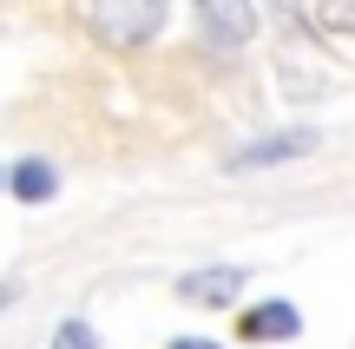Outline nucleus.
<instances>
[{
  "label": "nucleus",
  "instance_id": "f257e3e1",
  "mask_svg": "<svg viewBox=\"0 0 355 349\" xmlns=\"http://www.w3.org/2000/svg\"><path fill=\"white\" fill-rule=\"evenodd\" d=\"M165 0H86V26L105 40V46H145L165 26Z\"/></svg>",
  "mask_w": 355,
  "mask_h": 349
},
{
  "label": "nucleus",
  "instance_id": "f03ea898",
  "mask_svg": "<svg viewBox=\"0 0 355 349\" xmlns=\"http://www.w3.org/2000/svg\"><path fill=\"white\" fill-rule=\"evenodd\" d=\"M316 132L309 126H296V132H270V139H257V145H243V152H230V171H263V165H290V158H303V152H316Z\"/></svg>",
  "mask_w": 355,
  "mask_h": 349
},
{
  "label": "nucleus",
  "instance_id": "7ed1b4c3",
  "mask_svg": "<svg viewBox=\"0 0 355 349\" xmlns=\"http://www.w3.org/2000/svg\"><path fill=\"white\" fill-rule=\"evenodd\" d=\"M204 20V33L217 40V46H243V40L257 33V7L250 0H191Z\"/></svg>",
  "mask_w": 355,
  "mask_h": 349
},
{
  "label": "nucleus",
  "instance_id": "20e7f679",
  "mask_svg": "<svg viewBox=\"0 0 355 349\" xmlns=\"http://www.w3.org/2000/svg\"><path fill=\"white\" fill-rule=\"evenodd\" d=\"M178 297L198 303V310H224V303L243 297V271L237 264H211V271H191L184 284H178Z\"/></svg>",
  "mask_w": 355,
  "mask_h": 349
},
{
  "label": "nucleus",
  "instance_id": "39448f33",
  "mask_svg": "<svg viewBox=\"0 0 355 349\" xmlns=\"http://www.w3.org/2000/svg\"><path fill=\"white\" fill-rule=\"evenodd\" d=\"M296 330H303V316H296V303H257V310H243L237 316V337L243 343H290Z\"/></svg>",
  "mask_w": 355,
  "mask_h": 349
},
{
  "label": "nucleus",
  "instance_id": "423d86ee",
  "mask_svg": "<svg viewBox=\"0 0 355 349\" xmlns=\"http://www.w3.org/2000/svg\"><path fill=\"white\" fill-rule=\"evenodd\" d=\"M7 185H13V198H26V205H46V198L60 191V171H53L46 158H20V165L7 171Z\"/></svg>",
  "mask_w": 355,
  "mask_h": 349
},
{
  "label": "nucleus",
  "instance_id": "0eeeda50",
  "mask_svg": "<svg viewBox=\"0 0 355 349\" xmlns=\"http://www.w3.org/2000/svg\"><path fill=\"white\" fill-rule=\"evenodd\" d=\"M316 26H322L329 40H355V0H322Z\"/></svg>",
  "mask_w": 355,
  "mask_h": 349
},
{
  "label": "nucleus",
  "instance_id": "6e6552de",
  "mask_svg": "<svg viewBox=\"0 0 355 349\" xmlns=\"http://www.w3.org/2000/svg\"><path fill=\"white\" fill-rule=\"evenodd\" d=\"M53 349H99V330H92L86 316H66V323L53 330Z\"/></svg>",
  "mask_w": 355,
  "mask_h": 349
},
{
  "label": "nucleus",
  "instance_id": "1a4fd4ad",
  "mask_svg": "<svg viewBox=\"0 0 355 349\" xmlns=\"http://www.w3.org/2000/svg\"><path fill=\"white\" fill-rule=\"evenodd\" d=\"M270 7L283 13V26H296V33H303V7H296V0H270Z\"/></svg>",
  "mask_w": 355,
  "mask_h": 349
},
{
  "label": "nucleus",
  "instance_id": "9d476101",
  "mask_svg": "<svg viewBox=\"0 0 355 349\" xmlns=\"http://www.w3.org/2000/svg\"><path fill=\"white\" fill-rule=\"evenodd\" d=\"M171 349H217V343H204V337H178Z\"/></svg>",
  "mask_w": 355,
  "mask_h": 349
},
{
  "label": "nucleus",
  "instance_id": "9b49d317",
  "mask_svg": "<svg viewBox=\"0 0 355 349\" xmlns=\"http://www.w3.org/2000/svg\"><path fill=\"white\" fill-rule=\"evenodd\" d=\"M13 297H20V284H0V310H7V303H13Z\"/></svg>",
  "mask_w": 355,
  "mask_h": 349
},
{
  "label": "nucleus",
  "instance_id": "f8f14e48",
  "mask_svg": "<svg viewBox=\"0 0 355 349\" xmlns=\"http://www.w3.org/2000/svg\"><path fill=\"white\" fill-rule=\"evenodd\" d=\"M0 178H7V171H0Z\"/></svg>",
  "mask_w": 355,
  "mask_h": 349
}]
</instances>
